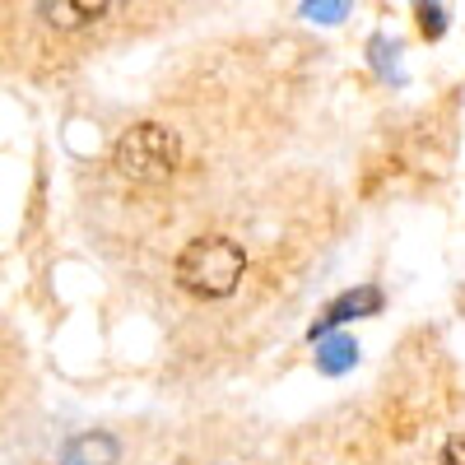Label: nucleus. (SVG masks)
<instances>
[{"mask_svg":"<svg viewBox=\"0 0 465 465\" xmlns=\"http://www.w3.org/2000/svg\"><path fill=\"white\" fill-rule=\"evenodd\" d=\"M173 275L177 284L191 293V298H228V293H238L242 275H247V252L242 242H232L223 238V232H210V238H191L177 261H173Z\"/></svg>","mask_w":465,"mask_h":465,"instance_id":"1","label":"nucleus"},{"mask_svg":"<svg viewBox=\"0 0 465 465\" xmlns=\"http://www.w3.org/2000/svg\"><path fill=\"white\" fill-rule=\"evenodd\" d=\"M112 168L131 186H163L182 168V140L163 122H140L131 126L112 149Z\"/></svg>","mask_w":465,"mask_h":465,"instance_id":"2","label":"nucleus"},{"mask_svg":"<svg viewBox=\"0 0 465 465\" xmlns=\"http://www.w3.org/2000/svg\"><path fill=\"white\" fill-rule=\"evenodd\" d=\"M381 289L377 284H359V289H344L340 298H331L326 302V312L312 322V326H307V340H326V335H335L340 326H349V322H359V317H377L381 312Z\"/></svg>","mask_w":465,"mask_h":465,"instance_id":"3","label":"nucleus"},{"mask_svg":"<svg viewBox=\"0 0 465 465\" xmlns=\"http://www.w3.org/2000/svg\"><path fill=\"white\" fill-rule=\"evenodd\" d=\"M61 465H122V447L112 433H80L65 447Z\"/></svg>","mask_w":465,"mask_h":465,"instance_id":"4","label":"nucleus"},{"mask_svg":"<svg viewBox=\"0 0 465 465\" xmlns=\"http://www.w3.org/2000/svg\"><path fill=\"white\" fill-rule=\"evenodd\" d=\"M359 363V340L354 335H326V340H317V372L322 377H344L349 368Z\"/></svg>","mask_w":465,"mask_h":465,"instance_id":"5","label":"nucleus"},{"mask_svg":"<svg viewBox=\"0 0 465 465\" xmlns=\"http://www.w3.org/2000/svg\"><path fill=\"white\" fill-rule=\"evenodd\" d=\"M37 15H47V24L52 28H84V24H94V19H103V15H112V5H37Z\"/></svg>","mask_w":465,"mask_h":465,"instance_id":"6","label":"nucleus"},{"mask_svg":"<svg viewBox=\"0 0 465 465\" xmlns=\"http://www.w3.org/2000/svg\"><path fill=\"white\" fill-rule=\"evenodd\" d=\"M368 56H372V70L381 74V80H391V84L405 80V74H401V47H396V43H386L381 33L368 43Z\"/></svg>","mask_w":465,"mask_h":465,"instance_id":"7","label":"nucleus"},{"mask_svg":"<svg viewBox=\"0 0 465 465\" xmlns=\"http://www.w3.org/2000/svg\"><path fill=\"white\" fill-rule=\"evenodd\" d=\"M414 15H419V33L429 37V43H438V37L447 33V24H451V10L447 5H419Z\"/></svg>","mask_w":465,"mask_h":465,"instance_id":"8","label":"nucleus"},{"mask_svg":"<svg viewBox=\"0 0 465 465\" xmlns=\"http://www.w3.org/2000/svg\"><path fill=\"white\" fill-rule=\"evenodd\" d=\"M349 15L344 0H302V19H317V24H340Z\"/></svg>","mask_w":465,"mask_h":465,"instance_id":"9","label":"nucleus"},{"mask_svg":"<svg viewBox=\"0 0 465 465\" xmlns=\"http://www.w3.org/2000/svg\"><path fill=\"white\" fill-rule=\"evenodd\" d=\"M442 465H465V433L442 442Z\"/></svg>","mask_w":465,"mask_h":465,"instance_id":"10","label":"nucleus"}]
</instances>
